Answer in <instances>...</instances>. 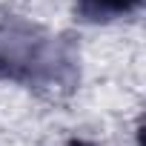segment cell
<instances>
[{"label":"cell","instance_id":"2","mask_svg":"<svg viewBox=\"0 0 146 146\" xmlns=\"http://www.w3.org/2000/svg\"><path fill=\"white\" fill-rule=\"evenodd\" d=\"M143 0H78V12L86 20H112L120 15H129Z\"/></svg>","mask_w":146,"mask_h":146},{"label":"cell","instance_id":"1","mask_svg":"<svg viewBox=\"0 0 146 146\" xmlns=\"http://www.w3.org/2000/svg\"><path fill=\"white\" fill-rule=\"evenodd\" d=\"M43 63L40 40H35L26 29H0V75L6 78H32V69Z\"/></svg>","mask_w":146,"mask_h":146},{"label":"cell","instance_id":"3","mask_svg":"<svg viewBox=\"0 0 146 146\" xmlns=\"http://www.w3.org/2000/svg\"><path fill=\"white\" fill-rule=\"evenodd\" d=\"M69 146H92V143H86V140H72Z\"/></svg>","mask_w":146,"mask_h":146}]
</instances>
